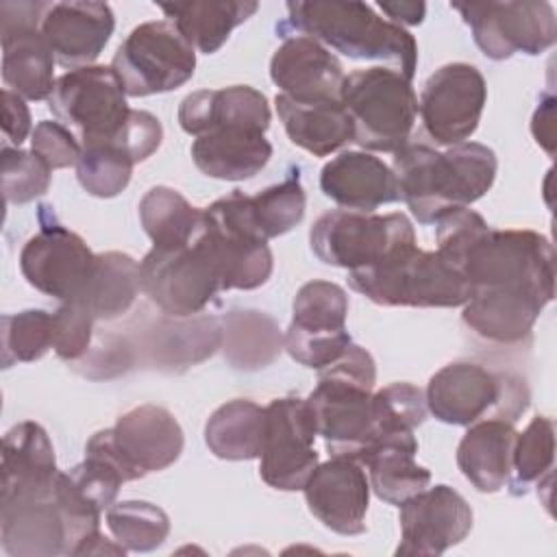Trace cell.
Segmentation results:
<instances>
[{
    "label": "cell",
    "instance_id": "obj_39",
    "mask_svg": "<svg viewBox=\"0 0 557 557\" xmlns=\"http://www.w3.org/2000/svg\"><path fill=\"white\" fill-rule=\"evenodd\" d=\"M133 157L113 139L83 141V152L76 163L81 187L96 198H113L126 189L133 176Z\"/></svg>",
    "mask_w": 557,
    "mask_h": 557
},
{
    "label": "cell",
    "instance_id": "obj_34",
    "mask_svg": "<svg viewBox=\"0 0 557 557\" xmlns=\"http://www.w3.org/2000/svg\"><path fill=\"white\" fill-rule=\"evenodd\" d=\"M4 89L24 100H48L54 89V54L39 28L0 33Z\"/></svg>",
    "mask_w": 557,
    "mask_h": 557
},
{
    "label": "cell",
    "instance_id": "obj_13",
    "mask_svg": "<svg viewBox=\"0 0 557 557\" xmlns=\"http://www.w3.org/2000/svg\"><path fill=\"white\" fill-rule=\"evenodd\" d=\"M348 294L331 281L305 283L292 302V322L283 333V350L305 368L322 370L352 344L346 331Z\"/></svg>",
    "mask_w": 557,
    "mask_h": 557
},
{
    "label": "cell",
    "instance_id": "obj_23",
    "mask_svg": "<svg viewBox=\"0 0 557 557\" xmlns=\"http://www.w3.org/2000/svg\"><path fill=\"white\" fill-rule=\"evenodd\" d=\"M344 67L337 57L307 35L285 37L270 59V78L296 102L339 100Z\"/></svg>",
    "mask_w": 557,
    "mask_h": 557
},
{
    "label": "cell",
    "instance_id": "obj_30",
    "mask_svg": "<svg viewBox=\"0 0 557 557\" xmlns=\"http://www.w3.org/2000/svg\"><path fill=\"white\" fill-rule=\"evenodd\" d=\"M272 157L265 133L252 128H215L194 139L191 159L196 168L218 181H246L259 174Z\"/></svg>",
    "mask_w": 557,
    "mask_h": 557
},
{
    "label": "cell",
    "instance_id": "obj_15",
    "mask_svg": "<svg viewBox=\"0 0 557 557\" xmlns=\"http://www.w3.org/2000/svg\"><path fill=\"white\" fill-rule=\"evenodd\" d=\"M263 409L259 474L274 490H302L320 463L313 446L318 433L307 398L283 396Z\"/></svg>",
    "mask_w": 557,
    "mask_h": 557
},
{
    "label": "cell",
    "instance_id": "obj_28",
    "mask_svg": "<svg viewBox=\"0 0 557 557\" xmlns=\"http://www.w3.org/2000/svg\"><path fill=\"white\" fill-rule=\"evenodd\" d=\"M418 440L413 431L379 435L359 457L368 468L370 490L389 505H403L431 483V472L416 461Z\"/></svg>",
    "mask_w": 557,
    "mask_h": 557
},
{
    "label": "cell",
    "instance_id": "obj_19",
    "mask_svg": "<svg viewBox=\"0 0 557 557\" xmlns=\"http://www.w3.org/2000/svg\"><path fill=\"white\" fill-rule=\"evenodd\" d=\"M302 492L309 511L326 529L339 535H359L366 531L370 481L361 461L346 455H331L329 461L315 466Z\"/></svg>",
    "mask_w": 557,
    "mask_h": 557
},
{
    "label": "cell",
    "instance_id": "obj_16",
    "mask_svg": "<svg viewBox=\"0 0 557 557\" xmlns=\"http://www.w3.org/2000/svg\"><path fill=\"white\" fill-rule=\"evenodd\" d=\"M39 209L41 224L20 252V270L37 292L61 302L74 300L91 276L96 252L81 235L57 222L50 207Z\"/></svg>",
    "mask_w": 557,
    "mask_h": 557
},
{
    "label": "cell",
    "instance_id": "obj_6",
    "mask_svg": "<svg viewBox=\"0 0 557 557\" xmlns=\"http://www.w3.org/2000/svg\"><path fill=\"white\" fill-rule=\"evenodd\" d=\"M348 285L383 307H463L470 298L466 278L418 244L374 268L348 272Z\"/></svg>",
    "mask_w": 557,
    "mask_h": 557
},
{
    "label": "cell",
    "instance_id": "obj_9",
    "mask_svg": "<svg viewBox=\"0 0 557 557\" xmlns=\"http://www.w3.org/2000/svg\"><path fill=\"white\" fill-rule=\"evenodd\" d=\"M200 235L218 263L222 292L257 289L272 276V250L252 220L248 194L233 189L211 202Z\"/></svg>",
    "mask_w": 557,
    "mask_h": 557
},
{
    "label": "cell",
    "instance_id": "obj_17",
    "mask_svg": "<svg viewBox=\"0 0 557 557\" xmlns=\"http://www.w3.org/2000/svg\"><path fill=\"white\" fill-rule=\"evenodd\" d=\"M487 85L483 74L470 63H446L435 70L420 94L418 113L424 131L440 146L470 141L479 128Z\"/></svg>",
    "mask_w": 557,
    "mask_h": 557
},
{
    "label": "cell",
    "instance_id": "obj_5",
    "mask_svg": "<svg viewBox=\"0 0 557 557\" xmlns=\"http://www.w3.org/2000/svg\"><path fill=\"white\" fill-rule=\"evenodd\" d=\"M426 409L444 424L470 426L485 418L516 422L531 400L524 379L472 361L440 368L424 389Z\"/></svg>",
    "mask_w": 557,
    "mask_h": 557
},
{
    "label": "cell",
    "instance_id": "obj_55",
    "mask_svg": "<svg viewBox=\"0 0 557 557\" xmlns=\"http://www.w3.org/2000/svg\"><path fill=\"white\" fill-rule=\"evenodd\" d=\"M128 550L117 544L115 540H109L98 531L89 533L83 542L76 544V548L72 550V555H126Z\"/></svg>",
    "mask_w": 557,
    "mask_h": 557
},
{
    "label": "cell",
    "instance_id": "obj_14",
    "mask_svg": "<svg viewBox=\"0 0 557 557\" xmlns=\"http://www.w3.org/2000/svg\"><path fill=\"white\" fill-rule=\"evenodd\" d=\"M126 91L111 65H87L57 78L50 111L83 141L113 137L128 120Z\"/></svg>",
    "mask_w": 557,
    "mask_h": 557
},
{
    "label": "cell",
    "instance_id": "obj_40",
    "mask_svg": "<svg viewBox=\"0 0 557 557\" xmlns=\"http://www.w3.org/2000/svg\"><path fill=\"white\" fill-rule=\"evenodd\" d=\"M555 461V422L548 416H535L522 433L516 435L511 455V494H527L531 483L553 476Z\"/></svg>",
    "mask_w": 557,
    "mask_h": 557
},
{
    "label": "cell",
    "instance_id": "obj_21",
    "mask_svg": "<svg viewBox=\"0 0 557 557\" xmlns=\"http://www.w3.org/2000/svg\"><path fill=\"white\" fill-rule=\"evenodd\" d=\"M222 346V320L207 313H196L187 318H174L163 313V318L150 322L139 335V346L135 359L161 370V372H183L205 359H209Z\"/></svg>",
    "mask_w": 557,
    "mask_h": 557
},
{
    "label": "cell",
    "instance_id": "obj_11",
    "mask_svg": "<svg viewBox=\"0 0 557 557\" xmlns=\"http://www.w3.org/2000/svg\"><path fill=\"white\" fill-rule=\"evenodd\" d=\"M113 72L126 96L144 98L165 94L185 85L196 70V50L168 20H152L135 26L120 44Z\"/></svg>",
    "mask_w": 557,
    "mask_h": 557
},
{
    "label": "cell",
    "instance_id": "obj_4",
    "mask_svg": "<svg viewBox=\"0 0 557 557\" xmlns=\"http://www.w3.org/2000/svg\"><path fill=\"white\" fill-rule=\"evenodd\" d=\"M461 276L472 292H527L546 305L555 296L553 244L531 228H487L468 250Z\"/></svg>",
    "mask_w": 557,
    "mask_h": 557
},
{
    "label": "cell",
    "instance_id": "obj_31",
    "mask_svg": "<svg viewBox=\"0 0 557 557\" xmlns=\"http://www.w3.org/2000/svg\"><path fill=\"white\" fill-rule=\"evenodd\" d=\"M516 435L513 422L498 418L479 420L463 433L457 446V466L479 492L494 494L509 483Z\"/></svg>",
    "mask_w": 557,
    "mask_h": 557
},
{
    "label": "cell",
    "instance_id": "obj_51",
    "mask_svg": "<svg viewBox=\"0 0 557 557\" xmlns=\"http://www.w3.org/2000/svg\"><path fill=\"white\" fill-rule=\"evenodd\" d=\"M30 111L26 100L11 89H2V135L4 144L20 148L22 141L33 133Z\"/></svg>",
    "mask_w": 557,
    "mask_h": 557
},
{
    "label": "cell",
    "instance_id": "obj_41",
    "mask_svg": "<svg viewBox=\"0 0 557 557\" xmlns=\"http://www.w3.org/2000/svg\"><path fill=\"white\" fill-rule=\"evenodd\" d=\"M104 518L115 542L133 553H150L170 535L168 513L146 500L113 503Z\"/></svg>",
    "mask_w": 557,
    "mask_h": 557
},
{
    "label": "cell",
    "instance_id": "obj_49",
    "mask_svg": "<svg viewBox=\"0 0 557 557\" xmlns=\"http://www.w3.org/2000/svg\"><path fill=\"white\" fill-rule=\"evenodd\" d=\"M30 150L37 152L52 170H63L78 163L83 144L65 124L41 120L30 133Z\"/></svg>",
    "mask_w": 557,
    "mask_h": 557
},
{
    "label": "cell",
    "instance_id": "obj_12",
    "mask_svg": "<svg viewBox=\"0 0 557 557\" xmlns=\"http://www.w3.org/2000/svg\"><path fill=\"white\" fill-rule=\"evenodd\" d=\"M472 30L474 44L487 59L503 61L516 52L535 57L557 39L555 9L546 0L450 2Z\"/></svg>",
    "mask_w": 557,
    "mask_h": 557
},
{
    "label": "cell",
    "instance_id": "obj_54",
    "mask_svg": "<svg viewBox=\"0 0 557 557\" xmlns=\"http://www.w3.org/2000/svg\"><path fill=\"white\" fill-rule=\"evenodd\" d=\"M553 104L555 98L553 96H544L540 107L533 113V122H531V131L535 141L548 152L553 154Z\"/></svg>",
    "mask_w": 557,
    "mask_h": 557
},
{
    "label": "cell",
    "instance_id": "obj_27",
    "mask_svg": "<svg viewBox=\"0 0 557 557\" xmlns=\"http://www.w3.org/2000/svg\"><path fill=\"white\" fill-rule=\"evenodd\" d=\"M270 120L272 113L268 98L248 85L198 89L185 96L178 107V124L194 137L228 126L265 133Z\"/></svg>",
    "mask_w": 557,
    "mask_h": 557
},
{
    "label": "cell",
    "instance_id": "obj_43",
    "mask_svg": "<svg viewBox=\"0 0 557 557\" xmlns=\"http://www.w3.org/2000/svg\"><path fill=\"white\" fill-rule=\"evenodd\" d=\"M0 337L2 368L37 361L52 348V313L44 309L4 313Z\"/></svg>",
    "mask_w": 557,
    "mask_h": 557
},
{
    "label": "cell",
    "instance_id": "obj_46",
    "mask_svg": "<svg viewBox=\"0 0 557 557\" xmlns=\"http://www.w3.org/2000/svg\"><path fill=\"white\" fill-rule=\"evenodd\" d=\"M94 315L78 302L65 300L52 313V350L63 361L83 359L94 344Z\"/></svg>",
    "mask_w": 557,
    "mask_h": 557
},
{
    "label": "cell",
    "instance_id": "obj_33",
    "mask_svg": "<svg viewBox=\"0 0 557 557\" xmlns=\"http://www.w3.org/2000/svg\"><path fill=\"white\" fill-rule=\"evenodd\" d=\"M159 9L181 37L198 52H218L233 28L252 17L259 9L255 0H194V2H161Z\"/></svg>",
    "mask_w": 557,
    "mask_h": 557
},
{
    "label": "cell",
    "instance_id": "obj_3",
    "mask_svg": "<svg viewBox=\"0 0 557 557\" xmlns=\"http://www.w3.org/2000/svg\"><path fill=\"white\" fill-rule=\"evenodd\" d=\"M376 363L372 355L350 344L344 355L320 370L318 385L307 396L315 433L331 455H346L359 461L376 437L374 394Z\"/></svg>",
    "mask_w": 557,
    "mask_h": 557
},
{
    "label": "cell",
    "instance_id": "obj_38",
    "mask_svg": "<svg viewBox=\"0 0 557 557\" xmlns=\"http://www.w3.org/2000/svg\"><path fill=\"white\" fill-rule=\"evenodd\" d=\"M139 222L157 248L191 244L205 226V209L187 202L176 189L157 185L139 200Z\"/></svg>",
    "mask_w": 557,
    "mask_h": 557
},
{
    "label": "cell",
    "instance_id": "obj_18",
    "mask_svg": "<svg viewBox=\"0 0 557 557\" xmlns=\"http://www.w3.org/2000/svg\"><path fill=\"white\" fill-rule=\"evenodd\" d=\"M398 507L400 544L396 555H442L472 531L470 505L444 483L418 492Z\"/></svg>",
    "mask_w": 557,
    "mask_h": 557
},
{
    "label": "cell",
    "instance_id": "obj_24",
    "mask_svg": "<svg viewBox=\"0 0 557 557\" xmlns=\"http://www.w3.org/2000/svg\"><path fill=\"white\" fill-rule=\"evenodd\" d=\"M0 540L11 557L65 555V522L54 494L0 498Z\"/></svg>",
    "mask_w": 557,
    "mask_h": 557
},
{
    "label": "cell",
    "instance_id": "obj_7",
    "mask_svg": "<svg viewBox=\"0 0 557 557\" xmlns=\"http://www.w3.org/2000/svg\"><path fill=\"white\" fill-rule=\"evenodd\" d=\"M339 100L355 124V141L374 152H398L409 144L418 96L403 74L374 65L344 76Z\"/></svg>",
    "mask_w": 557,
    "mask_h": 557
},
{
    "label": "cell",
    "instance_id": "obj_8",
    "mask_svg": "<svg viewBox=\"0 0 557 557\" xmlns=\"http://www.w3.org/2000/svg\"><path fill=\"white\" fill-rule=\"evenodd\" d=\"M309 246L322 263L352 272L374 268L416 246V233L405 213L379 215L333 209L313 222Z\"/></svg>",
    "mask_w": 557,
    "mask_h": 557
},
{
    "label": "cell",
    "instance_id": "obj_22",
    "mask_svg": "<svg viewBox=\"0 0 557 557\" xmlns=\"http://www.w3.org/2000/svg\"><path fill=\"white\" fill-rule=\"evenodd\" d=\"M111 437L135 481L170 468L185 444L178 420L159 405H139L122 413L111 426Z\"/></svg>",
    "mask_w": 557,
    "mask_h": 557
},
{
    "label": "cell",
    "instance_id": "obj_37",
    "mask_svg": "<svg viewBox=\"0 0 557 557\" xmlns=\"http://www.w3.org/2000/svg\"><path fill=\"white\" fill-rule=\"evenodd\" d=\"M263 407L252 400L235 398L220 405L205 424V444L226 461L259 459L263 437Z\"/></svg>",
    "mask_w": 557,
    "mask_h": 557
},
{
    "label": "cell",
    "instance_id": "obj_20",
    "mask_svg": "<svg viewBox=\"0 0 557 557\" xmlns=\"http://www.w3.org/2000/svg\"><path fill=\"white\" fill-rule=\"evenodd\" d=\"M115 28V15L107 2H50L41 35L48 41L59 65L70 70L91 65L109 44Z\"/></svg>",
    "mask_w": 557,
    "mask_h": 557
},
{
    "label": "cell",
    "instance_id": "obj_47",
    "mask_svg": "<svg viewBox=\"0 0 557 557\" xmlns=\"http://www.w3.org/2000/svg\"><path fill=\"white\" fill-rule=\"evenodd\" d=\"M437 224V255L461 274L463 259L474 242L490 228L485 218L468 207L446 213Z\"/></svg>",
    "mask_w": 557,
    "mask_h": 557
},
{
    "label": "cell",
    "instance_id": "obj_45",
    "mask_svg": "<svg viewBox=\"0 0 557 557\" xmlns=\"http://www.w3.org/2000/svg\"><path fill=\"white\" fill-rule=\"evenodd\" d=\"M376 437L392 431H413L426 418L424 392L411 383H392L372 394ZM374 437V440H376Z\"/></svg>",
    "mask_w": 557,
    "mask_h": 557
},
{
    "label": "cell",
    "instance_id": "obj_10",
    "mask_svg": "<svg viewBox=\"0 0 557 557\" xmlns=\"http://www.w3.org/2000/svg\"><path fill=\"white\" fill-rule=\"evenodd\" d=\"M139 283L141 292L174 318L202 313L222 292L218 263L202 235L178 248L152 246L139 261Z\"/></svg>",
    "mask_w": 557,
    "mask_h": 557
},
{
    "label": "cell",
    "instance_id": "obj_35",
    "mask_svg": "<svg viewBox=\"0 0 557 557\" xmlns=\"http://www.w3.org/2000/svg\"><path fill=\"white\" fill-rule=\"evenodd\" d=\"M222 355L242 372L268 368L283 350V333L276 320L257 309H231L222 318Z\"/></svg>",
    "mask_w": 557,
    "mask_h": 557
},
{
    "label": "cell",
    "instance_id": "obj_25",
    "mask_svg": "<svg viewBox=\"0 0 557 557\" xmlns=\"http://www.w3.org/2000/svg\"><path fill=\"white\" fill-rule=\"evenodd\" d=\"M320 189L335 205L363 213L398 200L392 168L372 152L361 150H346L326 161L320 172Z\"/></svg>",
    "mask_w": 557,
    "mask_h": 557
},
{
    "label": "cell",
    "instance_id": "obj_50",
    "mask_svg": "<svg viewBox=\"0 0 557 557\" xmlns=\"http://www.w3.org/2000/svg\"><path fill=\"white\" fill-rule=\"evenodd\" d=\"M107 139L117 141L133 157V161L139 163V161H146L148 157H152L157 152V148L161 146L163 126L157 120V115H152L148 111L131 109L126 124L113 137H107Z\"/></svg>",
    "mask_w": 557,
    "mask_h": 557
},
{
    "label": "cell",
    "instance_id": "obj_36",
    "mask_svg": "<svg viewBox=\"0 0 557 557\" xmlns=\"http://www.w3.org/2000/svg\"><path fill=\"white\" fill-rule=\"evenodd\" d=\"M139 289V261L126 252L109 250L96 255L91 276L74 300H78L96 322H109L133 307Z\"/></svg>",
    "mask_w": 557,
    "mask_h": 557
},
{
    "label": "cell",
    "instance_id": "obj_48",
    "mask_svg": "<svg viewBox=\"0 0 557 557\" xmlns=\"http://www.w3.org/2000/svg\"><path fill=\"white\" fill-rule=\"evenodd\" d=\"M76 370L89 379H113L124 374L135 363V350L122 335H100L96 344H91L89 352L74 361Z\"/></svg>",
    "mask_w": 557,
    "mask_h": 557
},
{
    "label": "cell",
    "instance_id": "obj_42",
    "mask_svg": "<svg viewBox=\"0 0 557 557\" xmlns=\"http://www.w3.org/2000/svg\"><path fill=\"white\" fill-rule=\"evenodd\" d=\"M307 209L305 189L298 170H292L281 183L250 196V211L259 233L265 239L281 237L302 222Z\"/></svg>",
    "mask_w": 557,
    "mask_h": 557
},
{
    "label": "cell",
    "instance_id": "obj_1",
    "mask_svg": "<svg viewBox=\"0 0 557 557\" xmlns=\"http://www.w3.org/2000/svg\"><path fill=\"white\" fill-rule=\"evenodd\" d=\"M496 152L479 141H463L440 152L407 144L394 152L392 172L398 198L420 224H435L446 213L483 198L496 178Z\"/></svg>",
    "mask_w": 557,
    "mask_h": 557
},
{
    "label": "cell",
    "instance_id": "obj_53",
    "mask_svg": "<svg viewBox=\"0 0 557 557\" xmlns=\"http://www.w3.org/2000/svg\"><path fill=\"white\" fill-rule=\"evenodd\" d=\"M389 22L398 26H418L422 24L426 15V4L424 2H413V0H396V2H379L376 4Z\"/></svg>",
    "mask_w": 557,
    "mask_h": 557
},
{
    "label": "cell",
    "instance_id": "obj_29",
    "mask_svg": "<svg viewBox=\"0 0 557 557\" xmlns=\"http://www.w3.org/2000/svg\"><path fill=\"white\" fill-rule=\"evenodd\" d=\"M546 302L527 292L483 289L472 292L461 311V322L490 344L511 346L531 337L533 324Z\"/></svg>",
    "mask_w": 557,
    "mask_h": 557
},
{
    "label": "cell",
    "instance_id": "obj_32",
    "mask_svg": "<svg viewBox=\"0 0 557 557\" xmlns=\"http://www.w3.org/2000/svg\"><path fill=\"white\" fill-rule=\"evenodd\" d=\"M274 104L289 141L313 157H329L355 141V124L342 100L296 102L276 94Z\"/></svg>",
    "mask_w": 557,
    "mask_h": 557
},
{
    "label": "cell",
    "instance_id": "obj_52",
    "mask_svg": "<svg viewBox=\"0 0 557 557\" xmlns=\"http://www.w3.org/2000/svg\"><path fill=\"white\" fill-rule=\"evenodd\" d=\"M50 2H0V33L20 28H41L44 13Z\"/></svg>",
    "mask_w": 557,
    "mask_h": 557
},
{
    "label": "cell",
    "instance_id": "obj_44",
    "mask_svg": "<svg viewBox=\"0 0 557 557\" xmlns=\"http://www.w3.org/2000/svg\"><path fill=\"white\" fill-rule=\"evenodd\" d=\"M0 178L4 200L11 205H26L48 191L52 168L33 150L2 144Z\"/></svg>",
    "mask_w": 557,
    "mask_h": 557
},
{
    "label": "cell",
    "instance_id": "obj_26",
    "mask_svg": "<svg viewBox=\"0 0 557 557\" xmlns=\"http://www.w3.org/2000/svg\"><path fill=\"white\" fill-rule=\"evenodd\" d=\"M2 487L7 496H52L59 476L54 446L33 420L11 426L2 440Z\"/></svg>",
    "mask_w": 557,
    "mask_h": 557
},
{
    "label": "cell",
    "instance_id": "obj_2",
    "mask_svg": "<svg viewBox=\"0 0 557 557\" xmlns=\"http://www.w3.org/2000/svg\"><path fill=\"white\" fill-rule=\"evenodd\" d=\"M287 22L278 28H294L357 61H381L389 70L413 78L418 65V44L413 35L381 17L370 4L357 0H313L287 2Z\"/></svg>",
    "mask_w": 557,
    "mask_h": 557
}]
</instances>
